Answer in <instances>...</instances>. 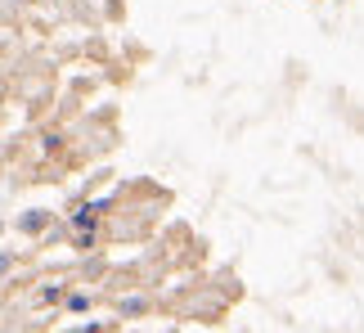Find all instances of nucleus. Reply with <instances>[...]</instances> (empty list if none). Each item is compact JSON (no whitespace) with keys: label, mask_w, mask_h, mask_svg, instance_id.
Here are the masks:
<instances>
[{"label":"nucleus","mask_w":364,"mask_h":333,"mask_svg":"<svg viewBox=\"0 0 364 333\" xmlns=\"http://www.w3.org/2000/svg\"><path fill=\"white\" fill-rule=\"evenodd\" d=\"M9 266H14V253H9V248H5V253H0V275H5Z\"/></svg>","instance_id":"obj_5"},{"label":"nucleus","mask_w":364,"mask_h":333,"mask_svg":"<svg viewBox=\"0 0 364 333\" xmlns=\"http://www.w3.org/2000/svg\"><path fill=\"white\" fill-rule=\"evenodd\" d=\"M63 297V284H54V288H41V293H36V302H41V307H50V302H59Z\"/></svg>","instance_id":"obj_2"},{"label":"nucleus","mask_w":364,"mask_h":333,"mask_svg":"<svg viewBox=\"0 0 364 333\" xmlns=\"http://www.w3.org/2000/svg\"><path fill=\"white\" fill-rule=\"evenodd\" d=\"M144 311V297H122V315H139Z\"/></svg>","instance_id":"obj_3"},{"label":"nucleus","mask_w":364,"mask_h":333,"mask_svg":"<svg viewBox=\"0 0 364 333\" xmlns=\"http://www.w3.org/2000/svg\"><path fill=\"white\" fill-rule=\"evenodd\" d=\"M41 226H46V212H27V216L18 221V230H27V234H36Z\"/></svg>","instance_id":"obj_1"},{"label":"nucleus","mask_w":364,"mask_h":333,"mask_svg":"<svg viewBox=\"0 0 364 333\" xmlns=\"http://www.w3.org/2000/svg\"><path fill=\"white\" fill-rule=\"evenodd\" d=\"M68 307H73V311H86L90 297H86V293H73V297H68Z\"/></svg>","instance_id":"obj_4"}]
</instances>
